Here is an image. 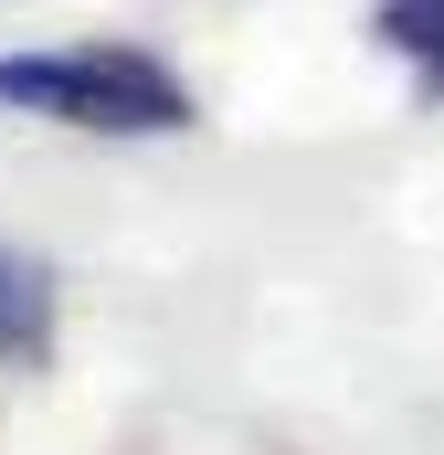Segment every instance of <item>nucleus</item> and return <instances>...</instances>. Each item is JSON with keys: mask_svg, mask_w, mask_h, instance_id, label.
Segmentation results:
<instances>
[{"mask_svg": "<svg viewBox=\"0 0 444 455\" xmlns=\"http://www.w3.org/2000/svg\"><path fill=\"white\" fill-rule=\"evenodd\" d=\"M0 116H32V127H75V138H180L202 127V96L170 53L148 43H21L0 53Z\"/></svg>", "mask_w": 444, "mask_h": 455, "instance_id": "1", "label": "nucleus"}, {"mask_svg": "<svg viewBox=\"0 0 444 455\" xmlns=\"http://www.w3.org/2000/svg\"><path fill=\"white\" fill-rule=\"evenodd\" d=\"M370 43L402 64L413 107H444V0H370Z\"/></svg>", "mask_w": 444, "mask_h": 455, "instance_id": "2", "label": "nucleus"}, {"mask_svg": "<svg viewBox=\"0 0 444 455\" xmlns=\"http://www.w3.org/2000/svg\"><path fill=\"white\" fill-rule=\"evenodd\" d=\"M43 360H53V275L0 243V371H43Z\"/></svg>", "mask_w": 444, "mask_h": 455, "instance_id": "3", "label": "nucleus"}]
</instances>
